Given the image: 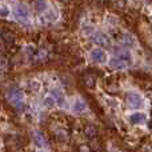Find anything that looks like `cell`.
I'll return each instance as SVG.
<instances>
[{
	"label": "cell",
	"instance_id": "4",
	"mask_svg": "<svg viewBox=\"0 0 152 152\" xmlns=\"http://www.w3.org/2000/svg\"><path fill=\"white\" fill-rule=\"evenodd\" d=\"M89 58H91L92 61H95V63H97V64L108 63V55L102 48H94V50L89 52Z\"/></svg>",
	"mask_w": 152,
	"mask_h": 152
},
{
	"label": "cell",
	"instance_id": "8",
	"mask_svg": "<svg viewBox=\"0 0 152 152\" xmlns=\"http://www.w3.org/2000/svg\"><path fill=\"white\" fill-rule=\"evenodd\" d=\"M128 120L131 121L132 124H136V126H139V124H144L145 120H147V116H145L144 112H139V111H136V112H132L131 115L128 116Z\"/></svg>",
	"mask_w": 152,
	"mask_h": 152
},
{
	"label": "cell",
	"instance_id": "17",
	"mask_svg": "<svg viewBox=\"0 0 152 152\" xmlns=\"http://www.w3.org/2000/svg\"><path fill=\"white\" fill-rule=\"evenodd\" d=\"M86 134H87L88 137H94V136H96V129H95V127L88 126L87 129H86Z\"/></svg>",
	"mask_w": 152,
	"mask_h": 152
},
{
	"label": "cell",
	"instance_id": "9",
	"mask_svg": "<svg viewBox=\"0 0 152 152\" xmlns=\"http://www.w3.org/2000/svg\"><path fill=\"white\" fill-rule=\"evenodd\" d=\"M51 95L55 97L56 104H58L59 107H64V105H66V97H64V95L61 94L58 88H53L52 92H51Z\"/></svg>",
	"mask_w": 152,
	"mask_h": 152
},
{
	"label": "cell",
	"instance_id": "1",
	"mask_svg": "<svg viewBox=\"0 0 152 152\" xmlns=\"http://www.w3.org/2000/svg\"><path fill=\"white\" fill-rule=\"evenodd\" d=\"M131 61V53L127 51H121V52L116 53L111 60H108V64L112 69H126L127 67H129Z\"/></svg>",
	"mask_w": 152,
	"mask_h": 152
},
{
	"label": "cell",
	"instance_id": "12",
	"mask_svg": "<svg viewBox=\"0 0 152 152\" xmlns=\"http://www.w3.org/2000/svg\"><path fill=\"white\" fill-rule=\"evenodd\" d=\"M86 110H87V104L84 102H81L80 99H77L74 103V111H75V112L80 113V112H84Z\"/></svg>",
	"mask_w": 152,
	"mask_h": 152
},
{
	"label": "cell",
	"instance_id": "11",
	"mask_svg": "<svg viewBox=\"0 0 152 152\" xmlns=\"http://www.w3.org/2000/svg\"><path fill=\"white\" fill-rule=\"evenodd\" d=\"M34 7L37 12H44L48 10V4L45 0H34Z\"/></svg>",
	"mask_w": 152,
	"mask_h": 152
},
{
	"label": "cell",
	"instance_id": "15",
	"mask_svg": "<svg viewBox=\"0 0 152 152\" xmlns=\"http://www.w3.org/2000/svg\"><path fill=\"white\" fill-rule=\"evenodd\" d=\"M11 13V10L4 4H0V18H8Z\"/></svg>",
	"mask_w": 152,
	"mask_h": 152
},
{
	"label": "cell",
	"instance_id": "16",
	"mask_svg": "<svg viewBox=\"0 0 152 152\" xmlns=\"http://www.w3.org/2000/svg\"><path fill=\"white\" fill-rule=\"evenodd\" d=\"M31 89H34V91H40L42 89V84H40V81L39 80H36V79H34V80H31Z\"/></svg>",
	"mask_w": 152,
	"mask_h": 152
},
{
	"label": "cell",
	"instance_id": "2",
	"mask_svg": "<svg viewBox=\"0 0 152 152\" xmlns=\"http://www.w3.org/2000/svg\"><path fill=\"white\" fill-rule=\"evenodd\" d=\"M7 96H8V100H10L18 110H23L24 108V94L20 88H16V87L10 88Z\"/></svg>",
	"mask_w": 152,
	"mask_h": 152
},
{
	"label": "cell",
	"instance_id": "5",
	"mask_svg": "<svg viewBox=\"0 0 152 152\" xmlns=\"http://www.w3.org/2000/svg\"><path fill=\"white\" fill-rule=\"evenodd\" d=\"M15 18H16V20L21 21V23H27V21H29L28 8L24 7L23 4H18L15 7Z\"/></svg>",
	"mask_w": 152,
	"mask_h": 152
},
{
	"label": "cell",
	"instance_id": "10",
	"mask_svg": "<svg viewBox=\"0 0 152 152\" xmlns=\"http://www.w3.org/2000/svg\"><path fill=\"white\" fill-rule=\"evenodd\" d=\"M119 42L124 45V47H132L135 44V40L132 39V36H129L128 34H121L119 36Z\"/></svg>",
	"mask_w": 152,
	"mask_h": 152
},
{
	"label": "cell",
	"instance_id": "7",
	"mask_svg": "<svg viewBox=\"0 0 152 152\" xmlns=\"http://www.w3.org/2000/svg\"><path fill=\"white\" fill-rule=\"evenodd\" d=\"M32 136V140H34L35 145L39 148H47V140H45V136L43 135L42 131H39V129H34L31 134Z\"/></svg>",
	"mask_w": 152,
	"mask_h": 152
},
{
	"label": "cell",
	"instance_id": "6",
	"mask_svg": "<svg viewBox=\"0 0 152 152\" xmlns=\"http://www.w3.org/2000/svg\"><path fill=\"white\" fill-rule=\"evenodd\" d=\"M91 39L95 44L100 45V47H110L111 45L110 36H107V35L103 34V32H96L95 35H92Z\"/></svg>",
	"mask_w": 152,
	"mask_h": 152
},
{
	"label": "cell",
	"instance_id": "13",
	"mask_svg": "<svg viewBox=\"0 0 152 152\" xmlns=\"http://www.w3.org/2000/svg\"><path fill=\"white\" fill-rule=\"evenodd\" d=\"M1 37L3 39H4V42H7V43H12L13 42V39H15V37H13V35L11 34L10 31H1Z\"/></svg>",
	"mask_w": 152,
	"mask_h": 152
},
{
	"label": "cell",
	"instance_id": "14",
	"mask_svg": "<svg viewBox=\"0 0 152 152\" xmlns=\"http://www.w3.org/2000/svg\"><path fill=\"white\" fill-rule=\"evenodd\" d=\"M44 104H45V107H50V108L55 107V105H56V100H55V97H53L52 95L47 96V97L44 99Z\"/></svg>",
	"mask_w": 152,
	"mask_h": 152
},
{
	"label": "cell",
	"instance_id": "3",
	"mask_svg": "<svg viewBox=\"0 0 152 152\" xmlns=\"http://www.w3.org/2000/svg\"><path fill=\"white\" fill-rule=\"evenodd\" d=\"M127 105L132 110H140L144 107V99L137 92H129L127 94Z\"/></svg>",
	"mask_w": 152,
	"mask_h": 152
}]
</instances>
